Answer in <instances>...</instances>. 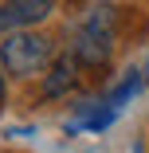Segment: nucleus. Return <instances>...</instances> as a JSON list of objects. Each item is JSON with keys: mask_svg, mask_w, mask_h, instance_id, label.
I'll list each match as a JSON object with an SVG mask.
<instances>
[{"mask_svg": "<svg viewBox=\"0 0 149 153\" xmlns=\"http://www.w3.org/2000/svg\"><path fill=\"white\" fill-rule=\"evenodd\" d=\"M141 79H145V86H149V55H145V67H141Z\"/></svg>", "mask_w": 149, "mask_h": 153, "instance_id": "5", "label": "nucleus"}, {"mask_svg": "<svg viewBox=\"0 0 149 153\" xmlns=\"http://www.w3.org/2000/svg\"><path fill=\"white\" fill-rule=\"evenodd\" d=\"M79 71V63H75V55H63V59H55V67H51V79L43 82V94L47 98H55V94H63V90H71L75 86V75Z\"/></svg>", "mask_w": 149, "mask_h": 153, "instance_id": "4", "label": "nucleus"}, {"mask_svg": "<svg viewBox=\"0 0 149 153\" xmlns=\"http://www.w3.org/2000/svg\"><path fill=\"white\" fill-rule=\"evenodd\" d=\"M0 94H4V75H0Z\"/></svg>", "mask_w": 149, "mask_h": 153, "instance_id": "6", "label": "nucleus"}, {"mask_svg": "<svg viewBox=\"0 0 149 153\" xmlns=\"http://www.w3.org/2000/svg\"><path fill=\"white\" fill-rule=\"evenodd\" d=\"M118 43V12L110 4H94L79 24H71V51L79 67H106Z\"/></svg>", "mask_w": 149, "mask_h": 153, "instance_id": "1", "label": "nucleus"}, {"mask_svg": "<svg viewBox=\"0 0 149 153\" xmlns=\"http://www.w3.org/2000/svg\"><path fill=\"white\" fill-rule=\"evenodd\" d=\"M55 59V43L39 32H32V27H24V32H8L4 43H0V63L8 67V75L16 79H27L43 71L47 63Z\"/></svg>", "mask_w": 149, "mask_h": 153, "instance_id": "2", "label": "nucleus"}, {"mask_svg": "<svg viewBox=\"0 0 149 153\" xmlns=\"http://www.w3.org/2000/svg\"><path fill=\"white\" fill-rule=\"evenodd\" d=\"M55 12V0H0V36L36 27Z\"/></svg>", "mask_w": 149, "mask_h": 153, "instance_id": "3", "label": "nucleus"}]
</instances>
